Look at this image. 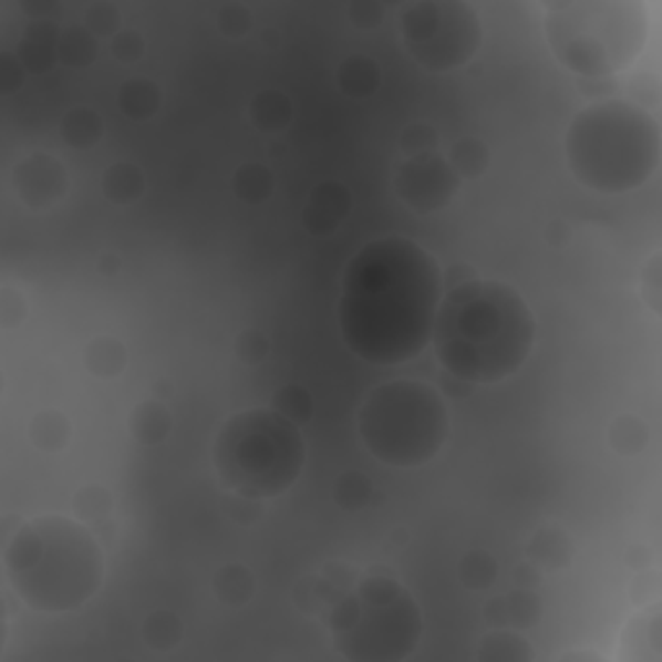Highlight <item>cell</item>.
Instances as JSON below:
<instances>
[{
  "mask_svg": "<svg viewBox=\"0 0 662 662\" xmlns=\"http://www.w3.org/2000/svg\"><path fill=\"white\" fill-rule=\"evenodd\" d=\"M443 300V269L425 246L383 236L348 261L337 303L352 355L379 368L412 363L433 342Z\"/></svg>",
  "mask_w": 662,
  "mask_h": 662,
  "instance_id": "cell-1",
  "label": "cell"
},
{
  "mask_svg": "<svg viewBox=\"0 0 662 662\" xmlns=\"http://www.w3.org/2000/svg\"><path fill=\"white\" fill-rule=\"evenodd\" d=\"M536 331V316L520 290L503 280L474 277L443 296L430 344L451 379L466 386H492L528 363Z\"/></svg>",
  "mask_w": 662,
  "mask_h": 662,
  "instance_id": "cell-2",
  "label": "cell"
},
{
  "mask_svg": "<svg viewBox=\"0 0 662 662\" xmlns=\"http://www.w3.org/2000/svg\"><path fill=\"white\" fill-rule=\"evenodd\" d=\"M3 575L32 611L71 613L104 585V551L83 520L40 515L6 536Z\"/></svg>",
  "mask_w": 662,
  "mask_h": 662,
  "instance_id": "cell-3",
  "label": "cell"
},
{
  "mask_svg": "<svg viewBox=\"0 0 662 662\" xmlns=\"http://www.w3.org/2000/svg\"><path fill=\"white\" fill-rule=\"evenodd\" d=\"M660 122L631 99L590 102L575 114L565 135L569 172L598 195H627L658 174Z\"/></svg>",
  "mask_w": 662,
  "mask_h": 662,
  "instance_id": "cell-4",
  "label": "cell"
},
{
  "mask_svg": "<svg viewBox=\"0 0 662 662\" xmlns=\"http://www.w3.org/2000/svg\"><path fill=\"white\" fill-rule=\"evenodd\" d=\"M541 11L554 58L582 81L629 71L650 40L652 19L639 0H557Z\"/></svg>",
  "mask_w": 662,
  "mask_h": 662,
  "instance_id": "cell-5",
  "label": "cell"
},
{
  "mask_svg": "<svg viewBox=\"0 0 662 662\" xmlns=\"http://www.w3.org/2000/svg\"><path fill=\"white\" fill-rule=\"evenodd\" d=\"M213 466L230 495L272 499L300 479L306 441L296 422L272 406L246 410L226 420L213 443Z\"/></svg>",
  "mask_w": 662,
  "mask_h": 662,
  "instance_id": "cell-6",
  "label": "cell"
},
{
  "mask_svg": "<svg viewBox=\"0 0 662 662\" xmlns=\"http://www.w3.org/2000/svg\"><path fill=\"white\" fill-rule=\"evenodd\" d=\"M368 453L391 468H420L441 456L451 435V412L425 381L399 379L375 386L358 412Z\"/></svg>",
  "mask_w": 662,
  "mask_h": 662,
  "instance_id": "cell-7",
  "label": "cell"
},
{
  "mask_svg": "<svg viewBox=\"0 0 662 662\" xmlns=\"http://www.w3.org/2000/svg\"><path fill=\"white\" fill-rule=\"evenodd\" d=\"M334 650L352 662H402L425 634L417 598L389 575L363 577L329 613Z\"/></svg>",
  "mask_w": 662,
  "mask_h": 662,
  "instance_id": "cell-8",
  "label": "cell"
},
{
  "mask_svg": "<svg viewBox=\"0 0 662 662\" xmlns=\"http://www.w3.org/2000/svg\"><path fill=\"white\" fill-rule=\"evenodd\" d=\"M402 40L420 68L451 73L476 58L484 29L479 13L464 0H417L402 11Z\"/></svg>",
  "mask_w": 662,
  "mask_h": 662,
  "instance_id": "cell-9",
  "label": "cell"
},
{
  "mask_svg": "<svg viewBox=\"0 0 662 662\" xmlns=\"http://www.w3.org/2000/svg\"><path fill=\"white\" fill-rule=\"evenodd\" d=\"M458 174L443 153L406 156L394 172V192L410 210L433 215L445 210L458 195Z\"/></svg>",
  "mask_w": 662,
  "mask_h": 662,
  "instance_id": "cell-10",
  "label": "cell"
},
{
  "mask_svg": "<svg viewBox=\"0 0 662 662\" xmlns=\"http://www.w3.org/2000/svg\"><path fill=\"white\" fill-rule=\"evenodd\" d=\"M13 192L21 205L34 213H48L68 197L65 164L52 153H32L13 168Z\"/></svg>",
  "mask_w": 662,
  "mask_h": 662,
  "instance_id": "cell-11",
  "label": "cell"
},
{
  "mask_svg": "<svg viewBox=\"0 0 662 662\" xmlns=\"http://www.w3.org/2000/svg\"><path fill=\"white\" fill-rule=\"evenodd\" d=\"M352 207L350 189L340 182H321L308 195L303 207V228L311 236H329L342 226Z\"/></svg>",
  "mask_w": 662,
  "mask_h": 662,
  "instance_id": "cell-12",
  "label": "cell"
},
{
  "mask_svg": "<svg viewBox=\"0 0 662 662\" xmlns=\"http://www.w3.org/2000/svg\"><path fill=\"white\" fill-rule=\"evenodd\" d=\"M60 29L55 21L50 19H37L29 21L21 32V42L17 50L19 63L24 65L27 73L32 75H42L50 73L52 68L60 63L58 58V44H60Z\"/></svg>",
  "mask_w": 662,
  "mask_h": 662,
  "instance_id": "cell-13",
  "label": "cell"
},
{
  "mask_svg": "<svg viewBox=\"0 0 662 662\" xmlns=\"http://www.w3.org/2000/svg\"><path fill=\"white\" fill-rule=\"evenodd\" d=\"M662 616L660 603L654 600L639 611L623 629V652L627 662H660L662 660Z\"/></svg>",
  "mask_w": 662,
  "mask_h": 662,
  "instance_id": "cell-14",
  "label": "cell"
},
{
  "mask_svg": "<svg viewBox=\"0 0 662 662\" xmlns=\"http://www.w3.org/2000/svg\"><path fill=\"white\" fill-rule=\"evenodd\" d=\"M83 365L99 381H114L127 368V348L117 337H94L83 350Z\"/></svg>",
  "mask_w": 662,
  "mask_h": 662,
  "instance_id": "cell-15",
  "label": "cell"
},
{
  "mask_svg": "<svg viewBox=\"0 0 662 662\" xmlns=\"http://www.w3.org/2000/svg\"><path fill=\"white\" fill-rule=\"evenodd\" d=\"M337 86L350 99H368L381 86V68L368 55H350L337 68Z\"/></svg>",
  "mask_w": 662,
  "mask_h": 662,
  "instance_id": "cell-16",
  "label": "cell"
},
{
  "mask_svg": "<svg viewBox=\"0 0 662 662\" xmlns=\"http://www.w3.org/2000/svg\"><path fill=\"white\" fill-rule=\"evenodd\" d=\"M292 114H296V110H292L290 96L277 89L259 91L249 102V120L261 133H282V130H288Z\"/></svg>",
  "mask_w": 662,
  "mask_h": 662,
  "instance_id": "cell-17",
  "label": "cell"
},
{
  "mask_svg": "<svg viewBox=\"0 0 662 662\" xmlns=\"http://www.w3.org/2000/svg\"><path fill=\"white\" fill-rule=\"evenodd\" d=\"M572 557H575V544L561 528H554V526L541 528L528 544V559L534 561L536 567L549 569V572L569 567Z\"/></svg>",
  "mask_w": 662,
  "mask_h": 662,
  "instance_id": "cell-18",
  "label": "cell"
},
{
  "mask_svg": "<svg viewBox=\"0 0 662 662\" xmlns=\"http://www.w3.org/2000/svg\"><path fill=\"white\" fill-rule=\"evenodd\" d=\"M172 412L166 410V404H161L158 399H148V402L137 404L133 414H130V433L141 445H158L164 443L168 433H172Z\"/></svg>",
  "mask_w": 662,
  "mask_h": 662,
  "instance_id": "cell-19",
  "label": "cell"
},
{
  "mask_svg": "<svg viewBox=\"0 0 662 662\" xmlns=\"http://www.w3.org/2000/svg\"><path fill=\"white\" fill-rule=\"evenodd\" d=\"M73 435V425L65 412L42 410L29 422V441L42 453H60L68 448Z\"/></svg>",
  "mask_w": 662,
  "mask_h": 662,
  "instance_id": "cell-20",
  "label": "cell"
},
{
  "mask_svg": "<svg viewBox=\"0 0 662 662\" xmlns=\"http://www.w3.org/2000/svg\"><path fill=\"white\" fill-rule=\"evenodd\" d=\"M213 592L223 606L241 608L249 603L254 592H257V580H254V572L249 567L230 561V565H223L218 572H215Z\"/></svg>",
  "mask_w": 662,
  "mask_h": 662,
  "instance_id": "cell-21",
  "label": "cell"
},
{
  "mask_svg": "<svg viewBox=\"0 0 662 662\" xmlns=\"http://www.w3.org/2000/svg\"><path fill=\"white\" fill-rule=\"evenodd\" d=\"M102 192L112 205H135L145 192V174L135 164H112L102 176Z\"/></svg>",
  "mask_w": 662,
  "mask_h": 662,
  "instance_id": "cell-22",
  "label": "cell"
},
{
  "mask_svg": "<svg viewBox=\"0 0 662 662\" xmlns=\"http://www.w3.org/2000/svg\"><path fill=\"white\" fill-rule=\"evenodd\" d=\"M534 658L528 639L513 629L492 631L476 647V660L482 662H530Z\"/></svg>",
  "mask_w": 662,
  "mask_h": 662,
  "instance_id": "cell-23",
  "label": "cell"
},
{
  "mask_svg": "<svg viewBox=\"0 0 662 662\" xmlns=\"http://www.w3.org/2000/svg\"><path fill=\"white\" fill-rule=\"evenodd\" d=\"M60 135L71 148L91 151L104 137V122L91 106H75L60 122Z\"/></svg>",
  "mask_w": 662,
  "mask_h": 662,
  "instance_id": "cell-24",
  "label": "cell"
},
{
  "mask_svg": "<svg viewBox=\"0 0 662 662\" xmlns=\"http://www.w3.org/2000/svg\"><path fill=\"white\" fill-rule=\"evenodd\" d=\"M117 104L130 120L145 122L161 110V89L151 79H130L117 91Z\"/></svg>",
  "mask_w": 662,
  "mask_h": 662,
  "instance_id": "cell-25",
  "label": "cell"
},
{
  "mask_svg": "<svg viewBox=\"0 0 662 662\" xmlns=\"http://www.w3.org/2000/svg\"><path fill=\"white\" fill-rule=\"evenodd\" d=\"M230 189L246 205H261L272 197L275 176L265 164H244L230 176Z\"/></svg>",
  "mask_w": 662,
  "mask_h": 662,
  "instance_id": "cell-26",
  "label": "cell"
},
{
  "mask_svg": "<svg viewBox=\"0 0 662 662\" xmlns=\"http://www.w3.org/2000/svg\"><path fill=\"white\" fill-rule=\"evenodd\" d=\"M99 55V40L83 24L65 27L60 32L58 58L68 68H89Z\"/></svg>",
  "mask_w": 662,
  "mask_h": 662,
  "instance_id": "cell-27",
  "label": "cell"
},
{
  "mask_svg": "<svg viewBox=\"0 0 662 662\" xmlns=\"http://www.w3.org/2000/svg\"><path fill=\"white\" fill-rule=\"evenodd\" d=\"M143 642L151 647V650L158 652H168L174 647H179L182 637H184V623L179 621V616L172 611H153L148 613V619L143 621Z\"/></svg>",
  "mask_w": 662,
  "mask_h": 662,
  "instance_id": "cell-28",
  "label": "cell"
},
{
  "mask_svg": "<svg viewBox=\"0 0 662 662\" xmlns=\"http://www.w3.org/2000/svg\"><path fill=\"white\" fill-rule=\"evenodd\" d=\"M451 166L456 168L458 179H479V176L489 168V148L479 137H461L458 143H453L448 156Z\"/></svg>",
  "mask_w": 662,
  "mask_h": 662,
  "instance_id": "cell-29",
  "label": "cell"
},
{
  "mask_svg": "<svg viewBox=\"0 0 662 662\" xmlns=\"http://www.w3.org/2000/svg\"><path fill=\"white\" fill-rule=\"evenodd\" d=\"M608 443L621 456H637L639 451L647 448L650 443V427L634 414H621L608 427Z\"/></svg>",
  "mask_w": 662,
  "mask_h": 662,
  "instance_id": "cell-30",
  "label": "cell"
},
{
  "mask_svg": "<svg viewBox=\"0 0 662 662\" xmlns=\"http://www.w3.org/2000/svg\"><path fill=\"white\" fill-rule=\"evenodd\" d=\"M331 499H334L344 513H360L363 507L371 505L373 484L368 482L365 474L348 472L334 482V487H331Z\"/></svg>",
  "mask_w": 662,
  "mask_h": 662,
  "instance_id": "cell-31",
  "label": "cell"
},
{
  "mask_svg": "<svg viewBox=\"0 0 662 662\" xmlns=\"http://www.w3.org/2000/svg\"><path fill=\"white\" fill-rule=\"evenodd\" d=\"M497 561L489 551H468L464 554V559L458 561V580L461 585H466L468 590H487L495 585L497 580Z\"/></svg>",
  "mask_w": 662,
  "mask_h": 662,
  "instance_id": "cell-32",
  "label": "cell"
},
{
  "mask_svg": "<svg viewBox=\"0 0 662 662\" xmlns=\"http://www.w3.org/2000/svg\"><path fill=\"white\" fill-rule=\"evenodd\" d=\"M112 507H114L112 492L102 487V484H86V487L75 492V497H73L75 518L86 523V526L110 518Z\"/></svg>",
  "mask_w": 662,
  "mask_h": 662,
  "instance_id": "cell-33",
  "label": "cell"
},
{
  "mask_svg": "<svg viewBox=\"0 0 662 662\" xmlns=\"http://www.w3.org/2000/svg\"><path fill=\"white\" fill-rule=\"evenodd\" d=\"M269 406H272L277 414H282L285 420L296 422L298 427L306 425L313 414V399L303 386H298V383H288V386L277 389Z\"/></svg>",
  "mask_w": 662,
  "mask_h": 662,
  "instance_id": "cell-34",
  "label": "cell"
},
{
  "mask_svg": "<svg viewBox=\"0 0 662 662\" xmlns=\"http://www.w3.org/2000/svg\"><path fill=\"white\" fill-rule=\"evenodd\" d=\"M497 606H499L497 619L505 623H515V627H530V623H536L538 616H541V603H538V598L534 592H526V590H518L513 592V596L499 598Z\"/></svg>",
  "mask_w": 662,
  "mask_h": 662,
  "instance_id": "cell-35",
  "label": "cell"
},
{
  "mask_svg": "<svg viewBox=\"0 0 662 662\" xmlns=\"http://www.w3.org/2000/svg\"><path fill=\"white\" fill-rule=\"evenodd\" d=\"M83 27L89 29L91 34L96 37H112L122 32V17H120V9L114 3H106V0H102V3H94L89 6L86 13H83Z\"/></svg>",
  "mask_w": 662,
  "mask_h": 662,
  "instance_id": "cell-36",
  "label": "cell"
},
{
  "mask_svg": "<svg viewBox=\"0 0 662 662\" xmlns=\"http://www.w3.org/2000/svg\"><path fill=\"white\" fill-rule=\"evenodd\" d=\"M251 21L254 13L244 3H226L218 11V29L228 40H244L251 32Z\"/></svg>",
  "mask_w": 662,
  "mask_h": 662,
  "instance_id": "cell-37",
  "label": "cell"
},
{
  "mask_svg": "<svg viewBox=\"0 0 662 662\" xmlns=\"http://www.w3.org/2000/svg\"><path fill=\"white\" fill-rule=\"evenodd\" d=\"M110 50L120 63H137L145 55V37L137 29H122L112 37Z\"/></svg>",
  "mask_w": 662,
  "mask_h": 662,
  "instance_id": "cell-38",
  "label": "cell"
},
{
  "mask_svg": "<svg viewBox=\"0 0 662 662\" xmlns=\"http://www.w3.org/2000/svg\"><path fill=\"white\" fill-rule=\"evenodd\" d=\"M236 355L246 365H259L269 355V340L259 329H246L236 340Z\"/></svg>",
  "mask_w": 662,
  "mask_h": 662,
  "instance_id": "cell-39",
  "label": "cell"
},
{
  "mask_svg": "<svg viewBox=\"0 0 662 662\" xmlns=\"http://www.w3.org/2000/svg\"><path fill=\"white\" fill-rule=\"evenodd\" d=\"M348 17L352 27L371 32V29H379L383 19H386V6L379 3V0H355V3L348 6Z\"/></svg>",
  "mask_w": 662,
  "mask_h": 662,
  "instance_id": "cell-40",
  "label": "cell"
},
{
  "mask_svg": "<svg viewBox=\"0 0 662 662\" xmlns=\"http://www.w3.org/2000/svg\"><path fill=\"white\" fill-rule=\"evenodd\" d=\"M399 143H402V151L406 156H420V153L435 151L437 133L430 125H425V122H417V125H410L404 130Z\"/></svg>",
  "mask_w": 662,
  "mask_h": 662,
  "instance_id": "cell-41",
  "label": "cell"
},
{
  "mask_svg": "<svg viewBox=\"0 0 662 662\" xmlns=\"http://www.w3.org/2000/svg\"><path fill=\"white\" fill-rule=\"evenodd\" d=\"M27 319V298L17 288L6 285L0 290V327L13 329Z\"/></svg>",
  "mask_w": 662,
  "mask_h": 662,
  "instance_id": "cell-42",
  "label": "cell"
},
{
  "mask_svg": "<svg viewBox=\"0 0 662 662\" xmlns=\"http://www.w3.org/2000/svg\"><path fill=\"white\" fill-rule=\"evenodd\" d=\"M660 265H662L660 254H654V257L647 261L644 269H642V298L654 313H660V298H662V269H660Z\"/></svg>",
  "mask_w": 662,
  "mask_h": 662,
  "instance_id": "cell-43",
  "label": "cell"
},
{
  "mask_svg": "<svg viewBox=\"0 0 662 662\" xmlns=\"http://www.w3.org/2000/svg\"><path fill=\"white\" fill-rule=\"evenodd\" d=\"M24 65L19 63L17 55H11V52H3L0 55V94L3 96H11L13 91H17L21 83H24Z\"/></svg>",
  "mask_w": 662,
  "mask_h": 662,
  "instance_id": "cell-44",
  "label": "cell"
},
{
  "mask_svg": "<svg viewBox=\"0 0 662 662\" xmlns=\"http://www.w3.org/2000/svg\"><path fill=\"white\" fill-rule=\"evenodd\" d=\"M120 265H122V261H120L117 254H104L102 261H99V267H102L104 275H117Z\"/></svg>",
  "mask_w": 662,
  "mask_h": 662,
  "instance_id": "cell-45",
  "label": "cell"
},
{
  "mask_svg": "<svg viewBox=\"0 0 662 662\" xmlns=\"http://www.w3.org/2000/svg\"><path fill=\"white\" fill-rule=\"evenodd\" d=\"M561 660L565 662H577V660H588V662H606L600 654H590V652H567L561 654Z\"/></svg>",
  "mask_w": 662,
  "mask_h": 662,
  "instance_id": "cell-46",
  "label": "cell"
}]
</instances>
